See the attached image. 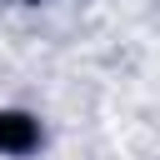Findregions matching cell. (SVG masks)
I'll return each instance as SVG.
<instances>
[{
    "mask_svg": "<svg viewBox=\"0 0 160 160\" xmlns=\"http://www.w3.org/2000/svg\"><path fill=\"white\" fill-rule=\"evenodd\" d=\"M35 145H40V120H30L25 110H0V150L30 155Z\"/></svg>",
    "mask_w": 160,
    "mask_h": 160,
    "instance_id": "1",
    "label": "cell"
}]
</instances>
